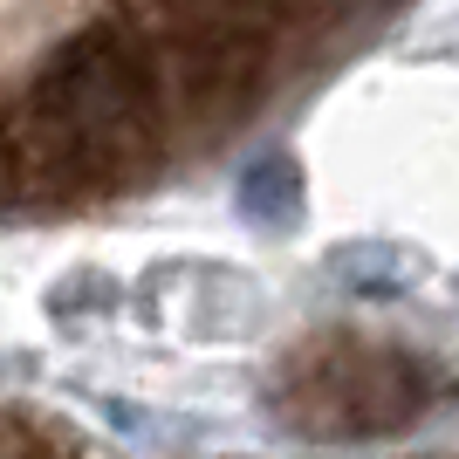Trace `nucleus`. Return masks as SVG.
<instances>
[{"mask_svg":"<svg viewBox=\"0 0 459 459\" xmlns=\"http://www.w3.org/2000/svg\"><path fill=\"white\" fill-rule=\"evenodd\" d=\"M0 459H96V453L28 411H0Z\"/></svg>","mask_w":459,"mask_h":459,"instance_id":"7ed1b4c3","label":"nucleus"},{"mask_svg":"<svg viewBox=\"0 0 459 459\" xmlns=\"http://www.w3.org/2000/svg\"><path fill=\"white\" fill-rule=\"evenodd\" d=\"M172 117L165 48L131 21H90L62 35L0 124V199L69 206L137 186Z\"/></svg>","mask_w":459,"mask_h":459,"instance_id":"f257e3e1","label":"nucleus"},{"mask_svg":"<svg viewBox=\"0 0 459 459\" xmlns=\"http://www.w3.org/2000/svg\"><path fill=\"white\" fill-rule=\"evenodd\" d=\"M439 377L419 350L404 343H357V336H323L288 364L281 419L308 439H384L425 419Z\"/></svg>","mask_w":459,"mask_h":459,"instance_id":"f03ea898","label":"nucleus"}]
</instances>
